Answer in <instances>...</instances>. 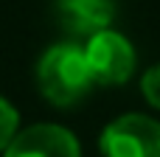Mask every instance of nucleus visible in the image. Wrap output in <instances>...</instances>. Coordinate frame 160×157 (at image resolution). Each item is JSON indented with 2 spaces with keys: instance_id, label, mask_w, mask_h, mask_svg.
Returning a JSON list of instances; mask_svg holds the SVG:
<instances>
[{
  "instance_id": "1",
  "label": "nucleus",
  "mask_w": 160,
  "mask_h": 157,
  "mask_svg": "<svg viewBox=\"0 0 160 157\" xmlns=\"http://www.w3.org/2000/svg\"><path fill=\"white\" fill-rule=\"evenodd\" d=\"M37 87L53 107H73L84 101L96 87V79L84 59V48L73 42L51 45L37 62Z\"/></svg>"
},
{
  "instance_id": "2",
  "label": "nucleus",
  "mask_w": 160,
  "mask_h": 157,
  "mask_svg": "<svg viewBox=\"0 0 160 157\" xmlns=\"http://www.w3.org/2000/svg\"><path fill=\"white\" fill-rule=\"evenodd\" d=\"M101 157H160V121L143 112H127L110 121L98 135Z\"/></svg>"
},
{
  "instance_id": "3",
  "label": "nucleus",
  "mask_w": 160,
  "mask_h": 157,
  "mask_svg": "<svg viewBox=\"0 0 160 157\" xmlns=\"http://www.w3.org/2000/svg\"><path fill=\"white\" fill-rule=\"evenodd\" d=\"M84 59L96 84H127L138 65L135 45L115 28H104L87 37Z\"/></svg>"
},
{
  "instance_id": "4",
  "label": "nucleus",
  "mask_w": 160,
  "mask_h": 157,
  "mask_svg": "<svg viewBox=\"0 0 160 157\" xmlns=\"http://www.w3.org/2000/svg\"><path fill=\"white\" fill-rule=\"evenodd\" d=\"M3 157H82V146L59 124H34L17 132Z\"/></svg>"
},
{
  "instance_id": "5",
  "label": "nucleus",
  "mask_w": 160,
  "mask_h": 157,
  "mask_svg": "<svg viewBox=\"0 0 160 157\" xmlns=\"http://www.w3.org/2000/svg\"><path fill=\"white\" fill-rule=\"evenodd\" d=\"M56 6L65 25L87 37L110 28L115 17V0H59Z\"/></svg>"
},
{
  "instance_id": "6",
  "label": "nucleus",
  "mask_w": 160,
  "mask_h": 157,
  "mask_svg": "<svg viewBox=\"0 0 160 157\" xmlns=\"http://www.w3.org/2000/svg\"><path fill=\"white\" fill-rule=\"evenodd\" d=\"M17 132H20V115H17V110L0 96V152L8 149V143L17 138Z\"/></svg>"
},
{
  "instance_id": "7",
  "label": "nucleus",
  "mask_w": 160,
  "mask_h": 157,
  "mask_svg": "<svg viewBox=\"0 0 160 157\" xmlns=\"http://www.w3.org/2000/svg\"><path fill=\"white\" fill-rule=\"evenodd\" d=\"M141 93L152 110H160V65H152L141 76Z\"/></svg>"
}]
</instances>
